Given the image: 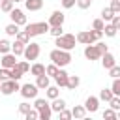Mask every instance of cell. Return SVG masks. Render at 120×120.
<instances>
[{
    "instance_id": "35",
    "label": "cell",
    "mask_w": 120,
    "mask_h": 120,
    "mask_svg": "<svg viewBox=\"0 0 120 120\" xmlns=\"http://www.w3.org/2000/svg\"><path fill=\"white\" fill-rule=\"evenodd\" d=\"M49 32H51L52 38H58V36L64 34V28H62V26H49Z\"/></svg>"
},
{
    "instance_id": "1",
    "label": "cell",
    "mask_w": 120,
    "mask_h": 120,
    "mask_svg": "<svg viewBox=\"0 0 120 120\" xmlns=\"http://www.w3.org/2000/svg\"><path fill=\"white\" fill-rule=\"evenodd\" d=\"M49 58L52 60V64H56L58 68H66L73 58H71V52L69 51H64V49H52L51 52H49Z\"/></svg>"
},
{
    "instance_id": "19",
    "label": "cell",
    "mask_w": 120,
    "mask_h": 120,
    "mask_svg": "<svg viewBox=\"0 0 120 120\" xmlns=\"http://www.w3.org/2000/svg\"><path fill=\"white\" fill-rule=\"evenodd\" d=\"M79 84H81V79L77 75H68V84H66L68 90H75Z\"/></svg>"
},
{
    "instance_id": "31",
    "label": "cell",
    "mask_w": 120,
    "mask_h": 120,
    "mask_svg": "<svg viewBox=\"0 0 120 120\" xmlns=\"http://www.w3.org/2000/svg\"><path fill=\"white\" fill-rule=\"evenodd\" d=\"M0 9H2L4 13H9V11L13 9V2H11V0H2V2H0Z\"/></svg>"
},
{
    "instance_id": "5",
    "label": "cell",
    "mask_w": 120,
    "mask_h": 120,
    "mask_svg": "<svg viewBox=\"0 0 120 120\" xmlns=\"http://www.w3.org/2000/svg\"><path fill=\"white\" fill-rule=\"evenodd\" d=\"M19 86H21L19 81H15V79H4L0 82V92L4 96H11V94H15L19 90Z\"/></svg>"
},
{
    "instance_id": "14",
    "label": "cell",
    "mask_w": 120,
    "mask_h": 120,
    "mask_svg": "<svg viewBox=\"0 0 120 120\" xmlns=\"http://www.w3.org/2000/svg\"><path fill=\"white\" fill-rule=\"evenodd\" d=\"M75 39H77L79 43H82V45H88V43H94V38H92V34H90V30H82V32H79V34L75 36Z\"/></svg>"
},
{
    "instance_id": "4",
    "label": "cell",
    "mask_w": 120,
    "mask_h": 120,
    "mask_svg": "<svg viewBox=\"0 0 120 120\" xmlns=\"http://www.w3.org/2000/svg\"><path fill=\"white\" fill-rule=\"evenodd\" d=\"M39 52H41V47H39V43H34V41H28L26 45H24V51H22V56L30 62V60H38V56H39Z\"/></svg>"
},
{
    "instance_id": "44",
    "label": "cell",
    "mask_w": 120,
    "mask_h": 120,
    "mask_svg": "<svg viewBox=\"0 0 120 120\" xmlns=\"http://www.w3.org/2000/svg\"><path fill=\"white\" fill-rule=\"evenodd\" d=\"M103 26H105V22H103L101 19H96V21L92 22V28H94V30H103Z\"/></svg>"
},
{
    "instance_id": "3",
    "label": "cell",
    "mask_w": 120,
    "mask_h": 120,
    "mask_svg": "<svg viewBox=\"0 0 120 120\" xmlns=\"http://www.w3.org/2000/svg\"><path fill=\"white\" fill-rule=\"evenodd\" d=\"M54 39H56V47L58 49H64V51L75 49V43H77V39H75L73 34H62V36L54 38Z\"/></svg>"
},
{
    "instance_id": "37",
    "label": "cell",
    "mask_w": 120,
    "mask_h": 120,
    "mask_svg": "<svg viewBox=\"0 0 120 120\" xmlns=\"http://www.w3.org/2000/svg\"><path fill=\"white\" fill-rule=\"evenodd\" d=\"M17 68H19L22 73H28V71H30V62H28V60H24V62H17Z\"/></svg>"
},
{
    "instance_id": "16",
    "label": "cell",
    "mask_w": 120,
    "mask_h": 120,
    "mask_svg": "<svg viewBox=\"0 0 120 120\" xmlns=\"http://www.w3.org/2000/svg\"><path fill=\"white\" fill-rule=\"evenodd\" d=\"M28 11H39L43 8V0H22Z\"/></svg>"
},
{
    "instance_id": "23",
    "label": "cell",
    "mask_w": 120,
    "mask_h": 120,
    "mask_svg": "<svg viewBox=\"0 0 120 120\" xmlns=\"http://www.w3.org/2000/svg\"><path fill=\"white\" fill-rule=\"evenodd\" d=\"M101 32H103L107 38H114V36H116V32H118V28H114L111 22H105V26H103V30H101Z\"/></svg>"
},
{
    "instance_id": "29",
    "label": "cell",
    "mask_w": 120,
    "mask_h": 120,
    "mask_svg": "<svg viewBox=\"0 0 120 120\" xmlns=\"http://www.w3.org/2000/svg\"><path fill=\"white\" fill-rule=\"evenodd\" d=\"M103 118H107V120H116L118 118V111H114V109H105L103 111Z\"/></svg>"
},
{
    "instance_id": "26",
    "label": "cell",
    "mask_w": 120,
    "mask_h": 120,
    "mask_svg": "<svg viewBox=\"0 0 120 120\" xmlns=\"http://www.w3.org/2000/svg\"><path fill=\"white\" fill-rule=\"evenodd\" d=\"M15 39H17V41H21V43H24V45H26V43H28V41H30V36H28V34H26V30H19V32H17V34H15Z\"/></svg>"
},
{
    "instance_id": "40",
    "label": "cell",
    "mask_w": 120,
    "mask_h": 120,
    "mask_svg": "<svg viewBox=\"0 0 120 120\" xmlns=\"http://www.w3.org/2000/svg\"><path fill=\"white\" fill-rule=\"evenodd\" d=\"M109 75H111L112 79H114V77H120V66H116V64H114L112 68H109Z\"/></svg>"
},
{
    "instance_id": "17",
    "label": "cell",
    "mask_w": 120,
    "mask_h": 120,
    "mask_svg": "<svg viewBox=\"0 0 120 120\" xmlns=\"http://www.w3.org/2000/svg\"><path fill=\"white\" fill-rule=\"evenodd\" d=\"M51 114H52V111H51V105H49V103L43 105L41 109H38V118H39V120H49Z\"/></svg>"
},
{
    "instance_id": "42",
    "label": "cell",
    "mask_w": 120,
    "mask_h": 120,
    "mask_svg": "<svg viewBox=\"0 0 120 120\" xmlns=\"http://www.w3.org/2000/svg\"><path fill=\"white\" fill-rule=\"evenodd\" d=\"M109 22H111L114 28H120V13H114V15H112V19H111Z\"/></svg>"
},
{
    "instance_id": "18",
    "label": "cell",
    "mask_w": 120,
    "mask_h": 120,
    "mask_svg": "<svg viewBox=\"0 0 120 120\" xmlns=\"http://www.w3.org/2000/svg\"><path fill=\"white\" fill-rule=\"evenodd\" d=\"M62 109H66V101L58 96V98L52 99V103H51V111H52V112H58V111H62Z\"/></svg>"
},
{
    "instance_id": "39",
    "label": "cell",
    "mask_w": 120,
    "mask_h": 120,
    "mask_svg": "<svg viewBox=\"0 0 120 120\" xmlns=\"http://www.w3.org/2000/svg\"><path fill=\"white\" fill-rule=\"evenodd\" d=\"M75 4L81 8V9H88L92 6V0H75Z\"/></svg>"
},
{
    "instance_id": "33",
    "label": "cell",
    "mask_w": 120,
    "mask_h": 120,
    "mask_svg": "<svg viewBox=\"0 0 120 120\" xmlns=\"http://www.w3.org/2000/svg\"><path fill=\"white\" fill-rule=\"evenodd\" d=\"M4 30H6V34H8V36H15V34L19 32V26H17L15 22H9V24H8Z\"/></svg>"
},
{
    "instance_id": "12",
    "label": "cell",
    "mask_w": 120,
    "mask_h": 120,
    "mask_svg": "<svg viewBox=\"0 0 120 120\" xmlns=\"http://www.w3.org/2000/svg\"><path fill=\"white\" fill-rule=\"evenodd\" d=\"M84 109H86V112H96L99 109V99L96 96H88L84 101Z\"/></svg>"
},
{
    "instance_id": "50",
    "label": "cell",
    "mask_w": 120,
    "mask_h": 120,
    "mask_svg": "<svg viewBox=\"0 0 120 120\" xmlns=\"http://www.w3.org/2000/svg\"><path fill=\"white\" fill-rule=\"evenodd\" d=\"M11 2H13V4H17V2H22V0H11Z\"/></svg>"
},
{
    "instance_id": "28",
    "label": "cell",
    "mask_w": 120,
    "mask_h": 120,
    "mask_svg": "<svg viewBox=\"0 0 120 120\" xmlns=\"http://www.w3.org/2000/svg\"><path fill=\"white\" fill-rule=\"evenodd\" d=\"M22 75H24V73H22V71H21V69L17 68V64H15V66H13L11 69H9V79H15V81H19V79H21Z\"/></svg>"
},
{
    "instance_id": "22",
    "label": "cell",
    "mask_w": 120,
    "mask_h": 120,
    "mask_svg": "<svg viewBox=\"0 0 120 120\" xmlns=\"http://www.w3.org/2000/svg\"><path fill=\"white\" fill-rule=\"evenodd\" d=\"M45 94H47V98H49V99H54V98H58V96H60V88H58L56 84H54V86H51V84H49V86L45 88Z\"/></svg>"
},
{
    "instance_id": "30",
    "label": "cell",
    "mask_w": 120,
    "mask_h": 120,
    "mask_svg": "<svg viewBox=\"0 0 120 120\" xmlns=\"http://www.w3.org/2000/svg\"><path fill=\"white\" fill-rule=\"evenodd\" d=\"M107 103H109V107H111V109L120 111V96H112V98H111Z\"/></svg>"
},
{
    "instance_id": "48",
    "label": "cell",
    "mask_w": 120,
    "mask_h": 120,
    "mask_svg": "<svg viewBox=\"0 0 120 120\" xmlns=\"http://www.w3.org/2000/svg\"><path fill=\"white\" fill-rule=\"evenodd\" d=\"M4 79H9V69L8 68H0V81Z\"/></svg>"
},
{
    "instance_id": "41",
    "label": "cell",
    "mask_w": 120,
    "mask_h": 120,
    "mask_svg": "<svg viewBox=\"0 0 120 120\" xmlns=\"http://www.w3.org/2000/svg\"><path fill=\"white\" fill-rule=\"evenodd\" d=\"M26 120H38V109H30L26 114H24Z\"/></svg>"
},
{
    "instance_id": "46",
    "label": "cell",
    "mask_w": 120,
    "mask_h": 120,
    "mask_svg": "<svg viewBox=\"0 0 120 120\" xmlns=\"http://www.w3.org/2000/svg\"><path fill=\"white\" fill-rule=\"evenodd\" d=\"M114 13H120V0H111V6H109Z\"/></svg>"
},
{
    "instance_id": "2",
    "label": "cell",
    "mask_w": 120,
    "mask_h": 120,
    "mask_svg": "<svg viewBox=\"0 0 120 120\" xmlns=\"http://www.w3.org/2000/svg\"><path fill=\"white\" fill-rule=\"evenodd\" d=\"M24 30H26V34H28L30 38H34V36H43V34L49 32V22H45V21L26 22V24H24Z\"/></svg>"
},
{
    "instance_id": "38",
    "label": "cell",
    "mask_w": 120,
    "mask_h": 120,
    "mask_svg": "<svg viewBox=\"0 0 120 120\" xmlns=\"http://www.w3.org/2000/svg\"><path fill=\"white\" fill-rule=\"evenodd\" d=\"M30 109H32V105H30L28 101H22V103H19V112H21V114H26Z\"/></svg>"
},
{
    "instance_id": "10",
    "label": "cell",
    "mask_w": 120,
    "mask_h": 120,
    "mask_svg": "<svg viewBox=\"0 0 120 120\" xmlns=\"http://www.w3.org/2000/svg\"><path fill=\"white\" fill-rule=\"evenodd\" d=\"M68 75H69L68 71H64L62 68H58V71H56V75L52 77L58 88H66V84H68Z\"/></svg>"
},
{
    "instance_id": "36",
    "label": "cell",
    "mask_w": 120,
    "mask_h": 120,
    "mask_svg": "<svg viewBox=\"0 0 120 120\" xmlns=\"http://www.w3.org/2000/svg\"><path fill=\"white\" fill-rule=\"evenodd\" d=\"M56 71H58V66H56V64H49V66H45V73H47L49 77H54Z\"/></svg>"
},
{
    "instance_id": "43",
    "label": "cell",
    "mask_w": 120,
    "mask_h": 120,
    "mask_svg": "<svg viewBox=\"0 0 120 120\" xmlns=\"http://www.w3.org/2000/svg\"><path fill=\"white\" fill-rule=\"evenodd\" d=\"M58 116H60L62 120H69V118H73V116H71V111H66V109L58 111Z\"/></svg>"
},
{
    "instance_id": "32",
    "label": "cell",
    "mask_w": 120,
    "mask_h": 120,
    "mask_svg": "<svg viewBox=\"0 0 120 120\" xmlns=\"http://www.w3.org/2000/svg\"><path fill=\"white\" fill-rule=\"evenodd\" d=\"M0 52L6 54V52H11V43L8 39H0Z\"/></svg>"
},
{
    "instance_id": "24",
    "label": "cell",
    "mask_w": 120,
    "mask_h": 120,
    "mask_svg": "<svg viewBox=\"0 0 120 120\" xmlns=\"http://www.w3.org/2000/svg\"><path fill=\"white\" fill-rule=\"evenodd\" d=\"M22 51H24V43H21V41L15 39V43H11V52L15 56H22Z\"/></svg>"
},
{
    "instance_id": "45",
    "label": "cell",
    "mask_w": 120,
    "mask_h": 120,
    "mask_svg": "<svg viewBox=\"0 0 120 120\" xmlns=\"http://www.w3.org/2000/svg\"><path fill=\"white\" fill-rule=\"evenodd\" d=\"M90 34H92V38H94V43H96L98 39H101V38H103V32H101V30H94V28H92V30H90Z\"/></svg>"
},
{
    "instance_id": "34",
    "label": "cell",
    "mask_w": 120,
    "mask_h": 120,
    "mask_svg": "<svg viewBox=\"0 0 120 120\" xmlns=\"http://www.w3.org/2000/svg\"><path fill=\"white\" fill-rule=\"evenodd\" d=\"M111 92H112L114 96H120V79H118V77H114V81H112V84H111Z\"/></svg>"
},
{
    "instance_id": "15",
    "label": "cell",
    "mask_w": 120,
    "mask_h": 120,
    "mask_svg": "<svg viewBox=\"0 0 120 120\" xmlns=\"http://www.w3.org/2000/svg\"><path fill=\"white\" fill-rule=\"evenodd\" d=\"M34 84H36L39 90H45V88L51 84V77H49L47 73H41V75H38V77H36V82H34Z\"/></svg>"
},
{
    "instance_id": "49",
    "label": "cell",
    "mask_w": 120,
    "mask_h": 120,
    "mask_svg": "<svg viewBox=\"0 0 120 120\" xmlns=\"http://www.w3.org/2000/svg\"><path fill=\"white\" fill-rule=\"evenodd\" d=\"M60 2H62V8H66V9L75 6V0H60Z\"/></svg>"
},
{
    "instance_id": "11",
    "label": "cell",
    "mask_w": 120,
    "mask_h": 120,
    "mask_svg": "<svg viewBox=\"0 0 120 120\" xmlns=\"http://www.w3.org/2000/svg\"><path fill=\"white\" fill-rule=\"evenodd\" d=\"M0 64H2V68H8V69H11V68L17 64V56H15L13 52H6V54H2V60H0Z\"/></svg>"
},
{
    "instance_id": "51",
    "label": "cell",
    "mask_w": 120,
    "mask_h": 120,
    "mask_svg": "<svg viewBox=\"0 0 120 120\" xmlns=\"http://www.w3.org/2000/svg\"><path fill=\"white\" fill-rule=\"evenodd\" d=\"M0 2H2V0H0Z\"/></svg>"
},
{
    "instance_id": "52",
    "label": "cell",
    "mask_w": 120,
    "mask_h": 120,
    "mask_svg": "<svg viewBox=\"0 0 120 120\" xmlns=\"http://www.w3.org/2000/svg\"><path fill=\"white\" fill-rule=\"evenodd\" d=\"M0 82H2V81H0Z\"/></svg>"
},
{
    "instance_id": "20",
    "label": "cell",
    "mask_w": 120,
    "mask_h": 120,
    "mask_svg": "<svg viewBox=\"0 0 120 120\" xmlns=\"http://www.w3.org/2000/svg\"><path fill=\"white\" fill-rule=\"evenodd\" d=\"M71 116H73V118H84V116H86L84 105H75V107L71 109Z\"/></svg>"
},
{
    "instance_id": "27",
    "label": "cell",
    "mask_w": 120,
    "mask_h": 120,
    "mask_svg": "<svg viewBox=\"0 0 120 120\" xmlns=\"http://www.w3.org/2000/svg\"><path fill=\"white\" fill-rule=\"evenodd\" d=\"M112 96H114V94L111 92V88H103V90L99 92V96H98V99H99V101H109V99H111Z\"/></svg>"
},
{
    "instance_id": "21",
    "label": "cell",
    "mask_w": 120,
    "mask_h": 120,
    "mask_svg": "<svg viewBox=\"0 0 120 120\" xmlns=\"http://www.w3.org/2000/svg\"><path fill=\"white\" fill-rule=\"evenodd\" d=\"M30 73H32L34 77H38V75L45 73V66H43V64H39V62H34V64L30 66Z\"/></svg>"
},
{
    "instance_id": "8",
    "label": "cell",
    "mask_w": 120,
    "mask_h": 120,
    "mask_svg": "<svg viewBox=\"0 0 120 120\" xmlns=\"http://www.w3.org/2000/svg\"><path fill=\"white\" fill-rule=\"evenodd\" d=\"M99 56H101V52H99V49H98L94 43H88V45L84 47V58H86V60L94 62V60H99Z\"/></svg>"
},
{
    "instance_id": "25",
    "label": "cell",
    "mask_w": 120,
    "mask_h": 120,
    "mask_svg": "<svg viewBox=\"0 0 120 120\" xmlns=\"http://www.w3.org/2000/svg\"><path fill=\"white\" fill-rule=\"evenodd\" d=\"M112 15H114V11H112L111 8H103V9H101V21H103V22H109V21L112 19Z\"/></svg>"
},
{
    "instance_id": "9",
    "label": "cell",
    "mask_w": 120,
    "mask_h": 120,
    "mask_svg": "<svg viewBox=\"0 0 120 120\" xmlns=\"http://www.w3.org/2000/svg\"><path fill=\"white\" fill-rule=\"evenodd\" d=\"M64 21H66V15L60 11V9H56V11H52L51 13V17H49V26H64Z\"/></svg>"
},
{
    "instance_id": "6",
    "label": "cell",
    "mask_w": 120,
    "mask_h": 120,
    "mask_svg": "<svg viewBox=\"0 0 120 120\" xmlns=\"http://www.w3.org/2000/svg\"><path fill=\"white\" fill-rule=\"evenodd\" d=\"M19 92H21V96H22L24 99H34V98H38L39 88H38L34 82H26V84L19 86Z\"/></svg>"
},
{
    "instance_id": "7",
    "label": "cell",
    "mask_w": 120,
    "mask_h": 120,
    "mask_svg": "<svg viewBox=\"0 0 120 120\" xmlns=\"http://www.w3.org/2000/svg\"><path fill=\"white\" fill-rule=\"evenodd\" d=\"M9 19H11V22H15L17 26H24V24L28 22L24 11H22V9H17V8H13V9L9 11Z\"/></svg>"
},
{
    "instance_id": "47",
    "label": "cell",
    "mask_w": 120,
    "mask_h": 120,
    "mask_svg": "<svg viewBox=\"0 0 120 120\" xmlns=\"http://www.w3.org/2000/svg\"><path fill=\"white\" fill-rule=\"evenodd\" d=\"M96 47H98V49H99V52H101V54H103V52H107V51H109V47H107V45H105V43H103V41H99V39H98V41H96Z\"/></svg>"
},
{
    "instance_id": "13",
    "label": "cell",
    "mask_w": 120,
    "mask_h": 120,
    "mask_svg": "<svg viewBox=\"0 0 120 120\" xmlns=\"http://www.w3.org/2000/svg\"><path fill=\"white\" fill-rule=\"evenodd\" d=\"M99 58H101V64H103V68H105V69H109V68H112V66L116 64L114 54H112V52H109V51H107V52H103Z\"/></svg>"
}]
</instances>
